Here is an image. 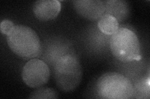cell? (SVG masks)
Wrapping results in <instances>:
<instances>
[{"label": "cell", "mask_w": 150, "mask_h": 99, "mask_svg": "<svg viewBox=\"0 0 150 99\" xmlns=\"http://www.w3.org/2000/svg\"><path fill=\"white\" fill-rule=\"evenodd\" d=\"M6 39L9 48L19 57L33 59L42 52L40 37L30 27L15 26L7 35Z\"/></svg>", "instance_id": "6da1fadb"}, {"label": "cell", "mask_w": 150, "mask_h": 99, "mask_svg": "<svg viewBox=\"0 0 150 99\" xmlns=\"http://www.w3.org/2000/svg\"><path fill=\"white\" fill-rule=\"evenodd\" d=\"M54 78L61 91L71 92L76 89L83 78V68L79 60L69 54L61 56L54 64Z\"/></svg>", "instance_id": "7a4b0ae2"}, {"label": "cell", "mask_w": 150, "mask_h": 99, "mask_svg": "<svg viewBox=\"0 0 150 99\" xmlns=\"http://www.w3.org/2000/svg\"><path fill=\"white\" fill-rule=\"evenodd\" d=\"M110 50L115 57L123 63L142 60L140 43L137 35L126 28H119L111 35Z\"/></svg>", "instance_id": "3957f363"}, {"label": "cell", "mask_w": 150, "mask_h": 99, "mask_svg": "<svg viewBox=\"0 0 150 99\" xmlns=\"http://www.w3.org/2000/svg\"><path fill=\"white\" fill-rule=\"evenodd\" d=\"M96 92L101 98H133V84L124 75L116 72L103 74L96 82Z\"/></svg>", "instance_id": "277c9868"}, {"label": "cell", "mask_w": 150, "mask_h": 99, "mask_svg": "<svg viewBox=\"0 0 150 99\" xmlns=\"http://www.w3.org/2000/svg\"><path fill=\"white\" fill-rule=\"evenodd\" d=\"M50 71L43 61L33 58L28 61L23 66L21 77L24 83L31 88L43 87L48 82Z\"/></svg>", "instance_id": "5b68a950"}, {"label": "cell", "mask_w": 150, "mask_h": 99, "mask_svg": "<svg viewBox=\"0 0 150 99\" xmlns=\"http://www.w3.org/2000/svg\"><path fill=\"white\" fill-rule=\"evenodd\" d=\"M73 4L79 15L90 21L99 20L105 14V1L77 0L73 1Z\"/></svg>", "instance_id": "8992f818"}, {"label": "cell", "mask_w": 150, "mask_h": 99, "mask_svg": "<svg viewBox=\"0 0 150 99\" xmlns=\"http://www.w3.org/2000/svg\"><path fill=\"white\" fill-rule=\"evenodd\" d=\"M62 9V4L58 0H39L33 6L35 16L41 21H49L58 17Z\"/></svg>", "instance_id": "52a82bcc"}, {"label": "cell", "mask_w": 150, "mask_h": 99, "mask_svg": "<svg viewBox=\"0 0 150 99\" xmlns=\"http://www.w3.org/2000/svg\"><path fill=\"white\" fill-rule=\"evenodd\" d=\"M105 14L110 15L116 19L118 22L127 19L130 13V8L127 1L122 0L105 1Z\"/></svg>", "instance_id": "ba28073f"}, {"label": "cell", "mask_w": 150, "mask_h": 99, "mask_svg": "<svg viewBox=\"0 0 150 99\" xmlns=\"http://www.w3.org/2000/svg\"><path fill=\"white\" fill-rule=\"evenodd\" d=\"M98 27L104 34L112 35L119 29V22L113 16L105 14L98 20Z\"/></svg>", "instance_id": "9c48e42d"}, {"label": "cell", "mask_w": 150, "mask_h": 99, "mask_svg": "<svg viewBox=\"0 0 150 99\" xmlns=\"http://www.w3.org/2000/svg\"><path fill=\"white\" fill-rule=\"evenodd\" d=\"M133 98H150V78H143L133 84Z\"/></svg>", "instance_id": "30bf717a"}, {"label": "cell", "mask_w": 150, "mask_h": 99, "mask_svg": "<svg viewBox=\"0 0 150 99\" xmlns=\"http://www.w3.org/2000/svg\"><path fill=\"white\" fill-rule=\"evenodd\" d=\"M29 98L35 99H54L58 98V93L53 88L41 87L33 91L30 93Z\"/></svg>", "instance_id": "8fae6325"}, {"label": "cell", "mask_w": 150, "mask_h": 99, "mask_svg": "<svg viewBox=\"0 0 150 99\" xmlns=\"http://www.w3.org/2000/svg\"><path fill=\"white\" fill-rule=\"evenodd\" d=\"M15 26V25L10 20L4 19L1 22V24H0V30H1V32L3 34L8 35Z\"/></svg>", "instance_id": "7c38bea8"}]
</instances>
